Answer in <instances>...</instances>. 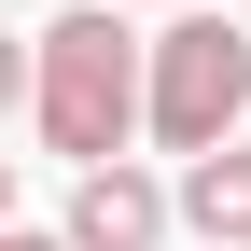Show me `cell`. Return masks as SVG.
Listing matches in <instances>:
<instances>
[{"mask_svg": "<svg viewBox=\"0 0 251 251\" xmlns=\"http://www.w3.org/2000/svg\"><path fill=\"white\" fill-rule=\"evenodd\" d=\"M28 112H42V140L70 168H126V140H140V42H126L112 0H70L28 42Z\"/></svg>", "mask_w": 251, "mask_h": 251, "instance_id": "6da1fadb", "label": "cell"}, {"mask_svg": "<svg viewBox=\"0 0 251 251\" xmlns=\"http://www.w3.org/2000/svg\"><path fill=\"white\" fill-rule=\"evenodd\" d=\"M0 112H28V42H0Z\"/></svg>", "mask_w": 251, "mask_h": 251, "instance_id": "5b68a950", "label": "cell"}, {"mask_svg": "<svg viewBox=\"0 0 251 251\" xmlns=\"http://www.w3.org/2000/svg\"><path fill=\"white\" fill-rule=\"evenodd\" d=\"M0 251H70V237H28V224H0Z\"/></svg>", "mask_w": 251, "mask_h": 251, "instance_id": "8992f818", "label": "cell"}, {"mask_svg": "<svg viewBox=\"0 0 251 251\" xmlns=\"http://www.w3.org/2000/svg\"><path fill=\"white\" fill-rule=\"evenodd\" d=\"M237 112H251V28H224V14H168V28L140 42V126L196 168V153L237 140Z\"/></svg>", "mask_w": 251, "mask_h": 251, "instance_id": "7a4b0ae2", "label": "cell"}, {"mask_svg": "<svg viewBox=\"0 0 251 251\" xmlns=\"http://www.w3.org/2000/svg\"><path fill=\"white\" fill-rule=\"evenodd\" d=\"M56 237H70V251H168V181H140V168H84Z\"/></svg>", "mask_w": 251, "mask_h": 251, "instance_id": "3957f363", "label": "cell"}, {"mask_svg": "<svg viewBox=\"0 0 251 251\" xmlns=\"http://www.w3.org/2000/svg\"><path fill=\"white\" fill-rule=\"evenodd\" d=\"M168 224H196L209 251H251V153H237V140L181 168V196H168Z\"/></svg>", "mask_w": 251, "mask_h": 251, "instance_id": "277c9868", "label": "cell"}, {"mask_svg": "<svg viewBox=\"0 0 251 251\" xmlns=\"http://www.w3.org/2000/svg\"><path fill=\"white\" fill-rule=\"evenodd\" d=\"M0 224H14V153H0Z\"/></svg>", "mask_w": 251, "mask_h": 251, "instance_id": "52a82bcc", "label": "cell"}, {"mask_svg": "<svg viewBox=\"0 0 251 251\" xmlns=\"http://www.w3.org/2000/svg\"><path fill=\"white\" fill-rule=\"evenodd\" d=\"M112 14H126V0H112ZM168 14H209V0H168Z\"/></svg>", "mask_w": 251, "mask_h": 251, "instance_id": "ba28073f", "label": "cell"}]
</instances>
